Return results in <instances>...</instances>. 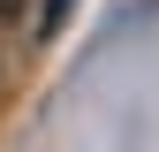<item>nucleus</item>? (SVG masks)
<instances>
[{"instance_id":"1","label":"nucleus","mask_w":159,"mask_h":152,"mask_svg":"<svg viewBox=\"0 0 159 152\" xmlns=\"http://www.w3.org/2000/svg\"><path fill=\"white\" fill-rule=\"evenodd\" d=\"M8 8H15V0H0V15H8Z\"/></svg>"}]
</instances>
